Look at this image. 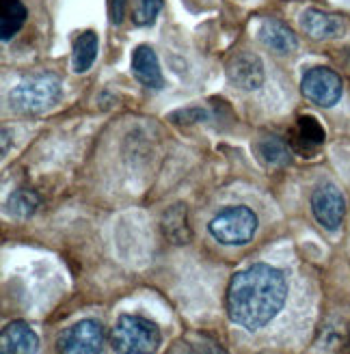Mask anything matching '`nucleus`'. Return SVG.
Masks as SVG:
<instances>
[{
	"instance_id": "7",
	"label": "nucleus",
	"mask_w": 350,
	"mask_h": 354,
	"mask_svg": "<svg viewBox=\"0 0 350 354\" xmlns=\"http://www.w3.org/2000/svg\"><path fill=\"white\" fill-rule=\"evenodd\" d=\"M311 212L324 229H338L346 214L344 194L333 184H322L311 194Z\"/></svg>"
},
{
	"instance_id": "9",
	"label": "nucleus",
	"mask_w": 350,
	"mask_h": 354,
	"mask_svg": "<svg viewBox=\"0 0 350 354\" xmlns=\"http://www.w3.org/2000/svg\"><path fill=\"white\" fill-rule=\"evenodd\" d=\"M301 26L313 39H335L346 30V24L340 15L318 9H305L301 13Z\"/></svg>"
},
{
	"instance_id": "1",
	"label": "nucleus",
	"mask_w": 350,
	"mask_h": 354,
	"mask_svg": "<svg viewBox=\"0 0 350 354\" xmlns=\"http://www.w3.org/2000/svg\"><path fill=\"white\" fill-rule=\"evenodd\" d=\"M288 298L286 274L268 263H253L232 277L227 288V313L232 322L247 330H259L270 324L284 309Z\"/></svg>"
},
{
	"instance_id": "5",
	"label": "nucleus",
	"mask_w": 350,
	"mask_h": 354,
	"mask_svg": "<svg viewBox=\"0 0 350 354\" xmlns=\"http://www.w3.org/2000/svg\"><path fill=\"white\" fill-rule=\"evenodd\" d=\"M104 326L98 320H80L57 337V354H102Z\"/></svg>"
},
{
	"instance_id": "23",
	"label": "nucleus",
	"mask_w": 350,
	"mask_h": 354,
	"mask_svg": "<svg viewBox=\"0 0 350 354\" xmlns=\"http://www.w3.org/2000/svg\"><path fill=\"white\" fill-rule=\"evenodd\" d=\"M7 145H9V132L3 130V156L7 153Z\"/></svg>"
},
{
	"instance_id": "14",
	"label": "nucleus",
	"mask_w": 350,
	"mask_h": 354,
	"mask_svg": "<svg viewBox=\"0 0 350 354\" xmlns=\"http://www.w3.org/2000/svg\"><path fill=\"white\" fill-rule=\"evenodd\" d=\"M26 22V7L22 0H0V39L11 41Z\"/></svg>"
},
{
	"instance_id": "18",
	"label": "nucleus",
	"mask_w": 350,
	"mask_h": 354,
	"mask_svg": "<svg viewBox=\"0 0 350 354\" xmlns=\"http://www.w3.org/2000/svg\"><path fill=\"white\" fill-rule=\"evenodd\" d=\"M37 207H39L37 192H35V190H26V188L15 190L11 197L7 199V205H5V209L9 212L11 216H20V218L30 216Z\"/></svg>"
},
{
	"instance_id": "19",
	"label": "nucleus",
	"mask_w": 350,
	"mask_h": 354,
	"mask_svg": "<svg viewBox=\"0 0 350 354\" xmlns=\"http://www.w3.org/2000/svg\"><path fill=\"white\" fill-rule=\"evenodd\" d=\"M160 9H163V0H136L132 20L136 26H149L158 17Z\"/></svg>"
},
{
	"instance_id": "6",
	"label": "nucleus",
	"mask_w": 350,
	"mask_h": 354,
	"mask_svg": "<svg viewBox=\"0 0 350 354\" xmlns=\"http://www.w3.org/2000/svg\"><path fill=\"white\" fill-rule=\"evenodd\" d=\"M301 91L303 95L322 109H331L335 106L342 97L344 84L340 74H335L333 69L329 67H311L303 74L301 80Z\"/></svg>"
},
{
	"instance_id": "8",
	"label": "nucleus",
	"mask_w": 350,
	"mask_h": 354,
	"mask_svg": "<svg viewBox=\"0 0 350 354\" xmlns=\"http://www.w3.org/2000/svg\"><path fill=\"white\" fill-rule=\"evenodd\" d=\"M227 78L230 82L242 91H255L264 84V63L257 55L251 52H240V55L232 57L227 61Z\"/></svg>"
},
{
	"instance_id": "12",
	"label": "nucleus",
	"mask_w": 350,
	"mask_h": 354,
	"mask_svg": "<svg viewBox=\"0 0 350 354\" xmlns=\"http://www.w3.org/2000/svg\"><path fill=\"white\" fill-rule=\"evenodd\" d=\"M132 74L147 88H163L165 86L158 57H156V52L149 46H138L132 52Z\"/></svg>"
},
{
	"instance_id": "17",
	"label": "nucleus",
	"mask_w": 350,
	"mask_h": 354,
	"mask_svg": "<svg viewBox=\"0 0 350 354\" xmlns=\"http://www.w3.org/2000/svg\"><path fill=\"white\" fill-rule=\"evenodd\" d=\"M257 153H259L261 160L270 167H284L290 162V158H292L290 156V143H286L282 136H275V134H270L268 138L261 140V143L257 145Z\"/></svg>"
},
{
	"instance_id": "3",
	"label": "nucleus",
	"mask_w": 350,
	"mask_h": 354,
	"mask_svg": "<svg viewBox=\"0 0 350 354\" xmlns=\"http://www.w3.org/2000/svg\"><path fill=\"white\" fill-rule=\"evenodd\" d=\"M61 82L50 74H39L24 78L20 84L13 86L9 93V104L17 113H44L52 106H57L61 102Z\"/></svg>"
},
{
	"instance_id": "11",
	"label": "nucleus",
	"mask_w": 350,
	"mask_h": 354,
	"mask_svg": "<svg viewBox=\"0 0 350 354\" xmlns=\"http://www.w3.org/2000/svg\"><path fill=\"white\" fill-rule=\"evenodd\" d=\"M324 128L322 123L311 117V115H305V117H299V121H296V126L290 134V147H294L299 153L303 156H309L316 151L322 143H324Z\"/></svg>"
},
{
	"instance_id": "22",
	"label": "nucleus",
	"mask_w": 350,
	"mask_h": 354,
	"mask_svg": "<svg viewBox=\"0 0 350 354\" xmlns=\"http://www.w3.org/2000/svg\"><path fill=\"white\" fill-rule=\"evenodd\" d=\"M192 354H225V352L214 344H201V348H195Z\"/></svg>"
},
{
	"instance_id": "2",
	"label": "nucleus",
	"mask_w": 350,
	"mask_h": 354,
	"mask_svg": "<svg viewBox=\"0 0 350 354\" xmlns=\"http://www.w3.org/2000/svg\"><path fill=\"white\" fill-rule=\"evenodd\" d=\"M160 328L141 315H121L111 330V348L115 354H154L160 348Z\"/></svg>"
},
{
	"instance_id": "21",
	"label": "nucleus",
	"mask_w": 350,
	"mask_h": 354,
	"mask_svg": "<svg viewBox=\"0 0 350 354\" xmlns=\"http://www.w3.org/2000/svg\"><path fill=\"white\" fill-rule=\"evenodd\" d=\"M124 11H126V0H113V3H111V20H113V24L124 22Z\"/></svg>"
},
{
	"instance_id": "13",
	"label": "nucleus",
	"mask_w": 350,
	"mask_h": 354,
	"mask_svg": "<svg viewBox=\"0 0 350 354\" xmlns=\"http://www.w3.org/2000/svg\"><path fill=\"white\" fill-rule=\"evenodd\" d=\"M259 41L264 44L266 48H270L273 52H279V55H290L292 50H296L299 46V39L290 26H286L284 22H261L259 30H257Z\"/></svg>"
},
{
	"instance_id": "20",
	"label": "nucleus",
	"mask_w": 350,
	"mask_h": 354,
	"mask_svg": "<svg viewBox=\"0 0 350 354\" xmlns=\"http://www.w3.org/2000/svg\"><path fill=\"white\" fill-rule=\"evenodd\" d=\"M169 119L171 121H180L182 126H186V123H192V121L208 119V113L201 111V109H186V111H180V113H173Z\"/></svg>"
},
{
	"instance_id": "15",
	"label": "nucleus",
	"mask_w": 350,
	"mask_h": 354,
	"mask_svg": "<svg viewBox=\"0 0 350 354\" xmlns=\"http://www.w3.org/2000/svg\"><path fill=\"white\" fill-rule=\"evenodd\" d=\"M98 35L93 30L80 32V37L74 44V72L84 74L86 69H91V65L98 59Z\"/></svg>"
},
{
	"instance_id": "16",
	"label": "nucleus",
	"mask_w": 350,
	"mask_h": 354,
	"mask_svg": "<svg viewBox=\"0 0 350 354\" xmlns=\"http://www.w3.org/2000/svg\"><path fill=\"white\" fill-rule=\"evenodd\" d=\"M163 232L173 242H188L190 240V229H188V216L186 207L182 203L173 205L165 212L163 216Z\"/></svg>"
},
{
	"instance_id": "4",
	"label": "nucleus",
	"mask_w": 350,
	"mask_h": 354,
	"mask_svg": "<svg viewBox=\"0 0 350 354\" xmlns=\"http://www.w3.org/2000/svg\"><path fill=\"white\" fill-rule=\"evenodd\" d=\"M208 232L219 244H227V246L247 244L253 240L257 232V216L247 205L225 207L210 221Z\"/></svg>"
},
{
	"instance_id": "10",
	"label": "nucleus",
	"mask_w": 350,
	"mask_h": 354,
	"mask_svg": "<svg viewBox=\"0 0 350 354\" xmlns=\"http://www.w3.org/2000/svg\"><path fill=\"white\" fill-rule=\"evenodd\" d=\"M39 339L26 322H11L0 335V354H37Z\"/></svg>"
}]
</instances>
